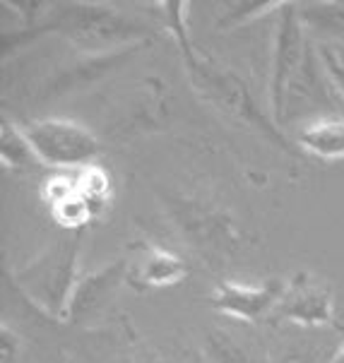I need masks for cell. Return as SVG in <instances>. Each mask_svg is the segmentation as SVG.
Wrapping results in <instances>:
<instances>
[{"label": "cell", "instance_id": "30bf717a", "mask_svg": "<svg viewBox=\"0 0 344 363\" xmlns=\"http://www.w3.org/2000/svg\"><path fill=\"white\" fill-rule=\"evenodd\" d=\"M265 325H299V328H335V286L328 277L313 269H299L282 294L277 308ZM262 325V328H265Z\"/></svg>", "mask_w": 344, "mask_h": 363}, {"label": "cell", "instance_id": "3957f363", "mask_svg": "<svg viewBox=\"0 0 344 363\" xmlns=\"http://www.w3.org/2000/svg\"><path fill=\"white\" fill-rule=\"evenodd\" d=\"M178 53H181L183 67L190 82V89L198 94L202 104H207L214 113L222 121L229 123L231 128L243 133H250L255 138H260L262 143L279 150L282 155L301 159L304 155L299 152V147L294 145V140L282 130L274 123L272 116H267L260 108V104L250 91L248 79L238 70H233L231 65L222 63V60L205 55L195 48L193 39L176 44Z\"/></svg>", "mask_w": 344, "mask_h": 363}, {"label": "cell", "instance_id": "4fadbf2b", "mask_svg": "<svg viewBox=\"0 0 344 363\" xmlns=\"http://www.w3.org/2000/svg\"><path fill=\"white\" fill-rule=\"evenodd\" d=\"M270 363H333L344 347V323L335 328L265 325Z\"/></svg>", "mask_w": 344, "mask_h": 363}, {"label": "cell", "instance_id": "ac0fdd59", "mask_svg": "<svg viewBox=\"0 0 344 363\" xmlns=\"http://www.w3.org/2000/svg\"><path fill=\"white\" fill-rule=\"evenodd\" d=\"M75 188L87 200L96 221L104 219L113 202V178L104 162H94L75 171Z\"/></svg>", "mask_w": 344, "mask_h": 363}, {"label": "cell", "instance_id": "d6986e66", "mask_svg": "<svg viewBox=\"0 0 344 363\" xmlns=\"http://www.w3.org/2000/svg\"><path fill=\"white\" fill-rule=\"evenodd\" d=\"M279 3H226L214 10V27L217 32H233L243 24L257 20V17L274 15Z\"/></svg>", "mask_w": 344, "mask_h": 363}, {"label": "cell", "instance_id": "277c9868", "mask_svg": "<svg viewBox=\"0 0 344 363\" xmlns=\"http://www.w3.org/2000/svg\"><path fill=\"white\" fill-rule=\"evenodd\" d=\"M89 231H58L32 260L22 267H5V281L27 301L29 308H36L53 323H65L67 306L79 281V257Z\"/></svg>", "mask_w": 344, "mask_h": 363}, {"label": "cell", "instance_id": "8fae6325", "mask_svg": "<svg viewBox=\"0 0 344 363\" xmlns=\"http://www.w3.org/2000/svg\"><path fill=\"white\" fill-rule=\"evenodd\" d=\"M150 46H133L126 51H116L109 55H79L75 63H67L53 75L41 79L34 91V104H53L65 101L70 96H79L91 87H96L104 79L116 75L128 63H133L135 55L147 51Z\"/></svg>", "mask_w": 344, "mask_h": 363}, {"label": "cell", "instance_id": "5b68a950", "mask_svg": "<svg viewBox=\"0 0 344 363\" xmlns=\"http://www.w3.org/2000/svg\"><path fill=\"white\" fill-rule=\"evenodd\" d=\"M70 349L87 363H205L193 335H143L123 311L99 330L79 332Z\"/></svg>", "mask_w": 344, "mask_h": 363}, {"label": "cell", "instance_id": "9c48e42d", "mask_svg": "<svg viewBox=\"0 0 344 363\" xmlns=\"http://www.w3.org/2000/svg\"><path fill=\"white\" fill-rule=\"evenodd\" d=\"M121 257L126 260V289L138 296L174 289L193 272V262L181 250L145 236L133 238Z\"/></svg>", "mask_w": 344, "mask_h": 363}, {"label": "cell", "instance_id": "7402d4cb", "mask_svg": "<svg viewBox=\"0 0 344 363\" xmlns=\"http://www.w3.org/2000/svg\"><path fill=\"white\" fill-rule=\"evenodd\" d=\"M48 363H72V359H70V356H67L65 349H58L56 356H53V359L48 361Z\"/></svg>", "mask_w": 344, "mask_h": 363}, {"label": "cell", "instance_id": "ffe728a7", "mask_svg": "<svg viewBox=\"0 0 344 363\" xmlns=\"http://www.w3.org/2000/svg\"><path fill=\"white\" fill-rule=\"evenodd\" d=\"M325 70L344 99V44H316Z\"/></svg>", "mask_w": 344, "mask_h": 363}, {"label": "cell", "instance_id": "6da1fadb", "mask_svg": "<svg viewBox=\"0 0 344 363\" xmlns=\"http://www.w3.org/2000/svg\"><path fill=\"white\" fill-rule=\"evenodd\" d=\"M152 198L169 238L214 281L253 257L262 245L257 214L241 188L205 166H181L152 181Z\"/></svg>", "mask_w": 344, "mask_h": 363}, {"label": "cell", "instance_id": "ba28073f", "mask_svg": "<svg viewBox=\"0 0 344 363\" xmlns=\"http://www.w3.org/2000/svg\"><path fill=\"white\" fill-rule=\"evenodd\" d=\"M123 286H126V260L121 255L94 272L82 274L72 291L63 325L67 330L91 332L111 323L121 313L116 308V301Z\"/></svg>", "mask_w": 344, "mask_h": 363}, {"label": "cell", "instance_id": "8992f818", "mask_svg": "<svg viewBox=\"0 0 344 363\" xmlns=\"http://www.w3.org/2000/svg\"><path fill=\"white\" fill-rule=\"evenodd\" d=\"M17 123L46 169L77 171L82 166L101 162L104 140L84 123L60 118V116H44V118Z\"/></svg>", "mask_w": 344, "mask_h": 363}, {"label": "cell", "instance_id": "7a4b0ae2", "mask_svg": "<svg viewBox=\"0 0 344 363\" xmlns=\"http://www.w3.org/2000/svg\"><path fill=\"white\" fill-rule=\"evenodd\" d=\"M44 36L63 39L79 55H109L133 46H152L162 36L155 20L138 5L106 3H46L41 17L29 29L3 32V58Z\"/></svg>", "mask_w": 344, "mask_h": 363}, {"label": "cell", "instance_id": "52a82bcc", "mask_svg": "<svg viewBox=\"0 0 344 363\" xmlns=\"http://www.w3.org/2000/svg\"><path fill=\"white\" fill-rule=\"evenodd\" d=\"M313 48V39L301 22L296 3H279L274 10V29H272V60H270L267 77V104L270 116L274 123H282L284 111V96L289 84L299 75Z\"/></svg>", "mask_w": 344, "mask_h": 363}, {"label": "cell", "instance_id": "9a60e30c", "mask_svg": "<svg viewBox=\"0 0 344 363\" xmlns=\"http://www.w3.org/2000/svg\"><path fill=\"white\" fill-rule=\"evenodd\" d=\"M289 138L304 157H316L323 162L344 159V116L311 121L296 128Z\"/></svg>", "mask_w": 344, "mask_h": 363}, {"label": "cell", "instance_id": "2e32d148", "mask_svg": "<svg viewBox=\"0 0 344 363\" xmlns=\"http://www.w3.org/2000/svg\"><path fill=\"white\" fill-rule=\"evenodd\" d=\"M0 159H3L5 171H10L17 178H36L41 183L51 171L41 164L29 140L24 138L20 123L12 121L10 116H5L3 125H0Z\"/></svg>", "mask_w": 344, "mask_h": 363}, {"label": "cell", "instance_id": "5bb4252c", "mask_svg": "<svg viewBox=\"0 0 344 363\" xmlns=\"http://www.w3.org/2000/svg\"><path fill=\"white\" fill-rule=\"evenodd\" d=\"M195 337L205 363H270L262 328L236 323H210Z\"/></svg>", "mask_w": 344, "mask_h": 363}, {"label": "cell", "instance_id": "7c38bea8", "mask_svg": "<svg viewBox=\"0 0 344 363\" xmlns=\"http://www.w3.org/2000/svg\"><path fill=\"white\" fill-rule=\"evenodd\" d=\"M284 289L287 281L282 277H267L260 284H241L233 279H222L214 281V289L202 301L207 308H212L219 315H226V320L262 328L272 315V311L277 308Z\"/></svg>", "mask_w": 344, "mask_h": 363}, {"label": "cell", "instance_id": "44dd1931", "mask_svg": "<svg viewBox=\"0 0 344 363\" xmlns=\"http://www.w3.org/2000/svg\"><path fill=\"white\" fill-rule=\"evenodd\" d=\"M24 347H27V342H24L22 330L3 320V328H0V363H22Z\"/></svg>", "mask_w": 344, "mask_h": 363}, {"label": "cell", "instance_id": "e0dca14e", "mask_svg": "<svg viewBox=\"0 0 344 363\" xmlns=\"http://www.w3.org/2000/svg\"><path fill=\"white\" fill-rule=\"evenodd\" d=\"M299 15L316 44H344V3L299 5Z\"/></svg>", "mask_w": 344, "mask_h": 363}, {"label": "cell", "instance_id": "603a6c76", "mask_svg": "<svg viewBox=\"0 0 344 363\" xmlns=\"http://www.w3.org/2000/svg\"><path fill=\"white\" fill-rule=\"evenodd\" d=\"M333 363H344V347L340 349V352H337V356H335V361Z\"/></svg>", "mask_w": 344, "mask_h": 363}]
</instances>
